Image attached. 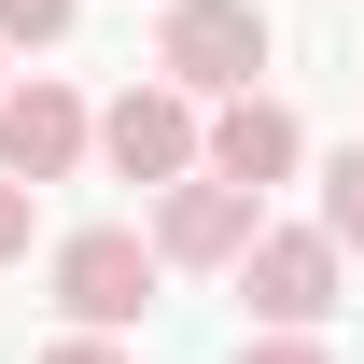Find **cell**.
<instances>
[{
	"label": "cell",
	"instance_id": "5b68a950",
	"mask_svg": "<svg viewBox=\"0 0 364 364\" xmlns=\"http://www.w3.org/2000/svg\"><path fill=\"white\" fill-rule=\"evenodd\" d=\"M85 140H98V127H85V98L43 85V70L0 98V168H14V182H70V168H85Z\"/></svg>",
	"mask_w": 364,
	"mask_h": 364
},
{
	"label": "cell",
	"instance_id": "8fae6325",
	"mask_svg": "<svg viewBox=\"0 0 364 364\" xmlns=\"http://www.w3.org/2000/svg\"><path fill=\"white\" fill-rule=\"evenodd\" d=\"M43 364H127V350H112V336L85 322V336H70V350H43Z\"/></svg>",
	"mask_w": 364,
	"mask_h": 364
},
{
	"label": "cell",
	"instance_id": "277c9868",
	"mask_svg": "<svg viewBox=\"0 0 364 364\" xmlns=\"http://www.w3.org/2000/svg\"><path fill=\"white\" fill-rule=\"evenodd\" d=\"M154 252H168V267H238V252H252V182H196L182 168L168 182V210H154Z\"/></svg>",
	"mask_w": 364,
	"mask_h": 364
},
{
	"label": "cell",
	"instance_id": "7a4b0ae2",
	"mask_svg": "<svg viewBox=\"0 0 364 364\" xmlns=\"http://www.w3.org/2000/svg\"><path fill=\"white\" fill-rule=\"evenodd\" d=\"M154 238H127V225H85V238H56V309L70 322H98V336H127L140 309H154Z\"/></svg>",
	"mask_w": 364,
	"mask_h": 364
},
{
	"label": "cell",
	"instance_id": "8992f818",
	"mask_svg": "<svg viewBox=\"0 0 364 364\" xmlns=\"http://www.w3.org/2000/svg\"><path fill=\"white\" fill-rule=\"evenodd\" d=\"M98 154H112L127 182H182L210 140H196V112H182V85H127V98H112V127H98Z\"/></svg>",
	"mask_w": 364,
	"mask_h": 364
},
{
	"label": "cell",
	"instance_id": "52a82bcc",
	"mask_svg": "<svg viewBox=\"0 0 364 364\" xmlns=\"http://www.w3.org/2000/svg\"><path fill=\"white\" fill-rule=\"evenodd\" d=\"M210 168H225V182H252V196H267V182L294 168V112H280V98H252V85H238V98H225V127H210Z\"/></svg>",
	"mask_w": 364,
	"mask_h": 364
},
{
	"label": "cell",
	"instance_id": "6da1fadb",
	"mask_svg": "<svg viewBox=\"0 0 364 364\" xmlns=\"http://www.w3.org/2000/svg\"><path fill=\"white\" fill-rule=\"evenodd\" d=\"M154 70H168L182 98H238L252 70H267V0H168Z\"/></svg>",
	"mask_w": 364,
	"mask_h": 364
},
{
	"label": "cell",
	"instance_id": "9c48e42d",
	"mask_svg": "<svg viewBox=\"0 0 364 364\" xmlns=\"http://www.w3.org/2000/svg\"><path fill=\"white\" fill-rule=\"evenodd\" d=\"M70 28V0H0V43H56Z\"/></svg>",
	"mask_w": 364,
	"mask_h": 364
},
{
	"label": "cell",
	"instance_id": "ba28073f",
	"mask_svg": "<svg viewBox=\"0 0 364 364\" xmlns=\"http://www.w3.org/2000/svg\"><path fill=\"white\" fill-rule=\"evenodd\" d=\"M322 225H336V252H364V140L322 168Z\"/></svg>",
	"mask_w": 364,
	"mask_h": 364
},
{
	"label": "cell",
	"instance_id": "3957f363",
	"mask_svg": "<svg viewBox=\"0 0 364 364\" xmlns=\"http://www.w3.org/2000/svg\"><path fill=\"white\" fill-rule=\"evenodd\" d=\"M238 294L280 322V336H309L322 309H336V225H252V252H238Z\"/></svg>",
	"mask_w": 364,
	"mask_h": 364
},
{
	"label": "cell",
	"instance_id": "30bf717a",
	"mask_svg": "<svg viewBox=\"0 0 364 364\" xmlns=\"http://www.w3.org/2000/svg\"><path fill=\"white\" fill-rule=\"evenodd\" d=\"M28 196H43V182H14V168H0V267L28 252Z\"/></svg>",
	"mask_w": 364,
	"mask_h": 364
},
{
	"label": "cell",
	"instance_id": "7c38bea8",
	"mask_svg": "<svg viewBox=\"0 0 364 364\" xmlns=\"http://www.w3.org/2000/svg\"><path fill=\"white\" fill-rule=\"evenodd\" d=\"M238 364H322V350H309V336H267V350H238Z\"/></svg>",
	"mask_w": 364,
	"mask_h": 364
}]
</instances>
